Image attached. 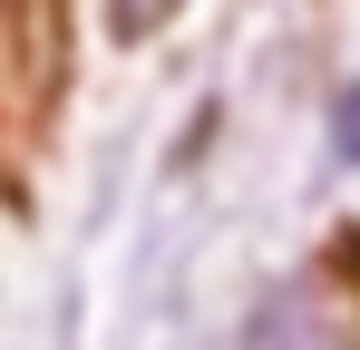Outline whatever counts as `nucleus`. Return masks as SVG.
I'll list each match as a JSON object with an SVG mask.
<instances>
[{
  "label": "nucleus",
  "instance_id": "f257e3e1",
  "mask_svg": "<svg viewBox=\"0 0 360 350\" xmlns=\"http://www.w3.org/2000/svg\"><path fill=\"white\" fill-rule=\"evenodd\" d=\"M176 10H185V0H108V30H117V39H156Z\"/></svg>",
  "mask_w": 360,
  "mask_h": 350
},
{
  "label": "nucleus",
  "instance_id": "f03ea898",
  "mask_svg": "<svg viewBox=\"0 0 360 350\" xmlns=\"http://www.w3.org/2000/svg\"><path fill=\"white\" fill-rule=\"evenodd\" d=\"M331 146H341V156H351V166H360V88H351V98H341V108H331Z\"/></svg>",
  "mask_w": 360,
  "mask_h": 350
}]
</instances>
